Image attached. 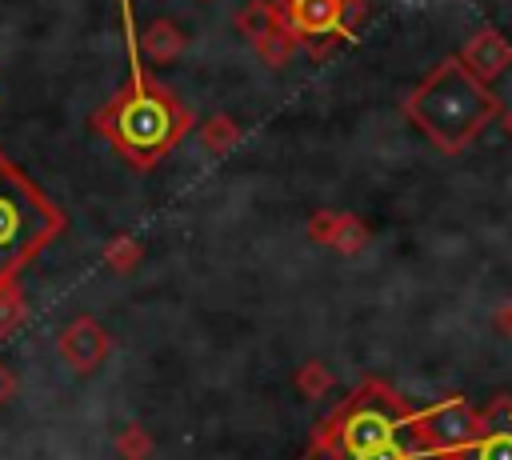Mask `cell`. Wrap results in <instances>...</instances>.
<instances>
[{
	"label": "cell",
	"mask_w": 512,
	"mask_h": 460,
	"mask_svg": "<svg viewBox=\"0 0 512 460\" xmlns=\"http://www.w3.org/2000/svg\"><path fill=\"white\" fill-rule=\"evenodd\" d=\"M304 460H452L428 440L424 408L384 384L364 380L312 428Z\"/></svg>",
	"instance_id": "cell-1"
},
{
	"label": "cell",
	"mask_w": 512,
	"mask_h": 460,
	"mask_svg": "<svg viewBox=\"0 0 512 460\" xmlns=\"http://www.w3.org/2000/svg\"><path fill=\"white\" fill-rule=\"evenodd\" d=\"M120 28H124V48H128V88L108 100L100 112V132L112 140V148L136 164V168H156L192 128L188 108L144 72V52H140V32L132 16V0H120Z\"/></svg>",
	"instance_id": "cell-2"
},
{
	"label": "cell",
	"mask_w": 512,
	"mask_h": 460,
	"mask_svg": "<svg viewBox=\"0 0 512 460\" xmlns=\"http://www.w3.org/2000/svg\"><path fill=\"white\" fill-rule=\"evenodd\" d=\"M404 112L440 152H464L500 116V96L460 56H448L416 84Z\"/></svg>",
	"instance_id": "cell-3"
},
{
	"label": "cell",
	"mask_w": 512,
	"mask_h": 460,
	"mask_svg": "<svg viewBox=\"0 0 512 460\" xmlns=\"http://www.w3.org/2000/svg\"><path fill=\"white\" fill-rule=\"evenodd\" d=\"M64 224V208L0 152V288L16 284V276L64 232Z\"/></svg>",
	"instance_id": "cell-4"
},
{
	"label": "cell",
	"mask_w": 512,
	"mask_h": 460,
	"mask_svg": "<svg viewBox=\"0 0 512 460\" xmlns=\"http://www.w3.org/2000/svg\"><path fill=\"white\" fill-rule=\"evenodd\" d=\"M276 12H280V24L296 40H308L312 48H324L356 24L360 0H280Z\"/></svg>",
	"instance_id": "cell-5"
},
{
	"label": "cell",
	"mask_w": 512,
	"mask_h": 460,
	"mask_svg": "<svg viewBox=\"0 0 512 460\" xmlns=\"http://www.w3.org/2000/svg\"><path fill=\"white\" fill-rule=\"evenodd\" d=\"M452 460H512V404L500 400L476 412V428L452 452Z\"/></svg>",
	"instance_id": "cell-6"
},
{
	"label": "cell",
	"mask_w": 512,
	"mask_h": 460,
	"mask_svg": "<svg viewBox=\"0 0 512 460\" xmlns=\"http://www.w3.org/2000/svg\"><path fill=\"white\" fill-rule=\"evenodd\" d=\"M56 348H60V356H64L76 372H92V368H100L104 356H108V332H104L92 316H76L72 324L60 328Z\"/></svg>",
	"instance_id": "cell-7"
},
{
	"label": "cell",
	"mask_w": 512,
	"mask_h": 460,
	"mask_svg": "<svg viewBox=\"0 0 512 460\" xmlns=\"http://www.w3.org/2000/svg\"><path fill=\"white\" fill-rule=\"evenodd\" d=\"M480 80L484 76H492V72H500L508 60H512V52H508V44H504V36H496V32H480L468 48H464V56H460Z\"/></svg>",
	"instance_id": "cell-8"
},
{
	"label": "cell",
	"mask_w": 512,
	"mask_h": 460,
	"mask_svg": "<svg viewBox=\"0 0 512 460\" xmlns=\"http://www.w3.org/2000/svg\"><path fill=\"white\" fill-rule=\"evenodd\" d=\"M180 48H184V36L172 20H152L144 28V48L140 52H152L156 60H172V56H180Z\"/></svg>",
	"instance_id": "cell-9"
},
{
	"label": "cell",
	"mask_w": 512,
	"mask_h": 460,
	"mask_svg": "<svg viewBox=\"0 0 512 460\" xmlns=\"http://www.w3.org/2000/svg\"><path fill=\"white\" fill-rule=\"evenodd\" d=\"M24 320V296H20V284H4L0 288V332L16 328Z\"/></svg>",
	"instance_id": "cell-10"
},
{
	"label": "cell",
	"mask_w": 512,
	"mask_h": 460,
	"mask_svg": "<svg viewBox=\"0 0 512 460\" xmlns=\"http://www.w3.org/2000/svg\"><path fill=\"white\" fill-rule=\"evenodd\" d=\"M116 448H120L128 460H144V456L152 452V444H148V432H140V428H124V436L116 440Z\"/></svg>",
	"instance_id": "cell-11"
},
{
	"label": "cell",
	"mask_w": 512,
	"mask_h": 460,
	"mask_svg": "<svg viewBox=\"0 0 512 460\" xmlns=\"http://www.w3.org/2000/svg\"><path fill=\"white\" fill-rule=\"evenodd\" d=\"M328 384H332V376L324 372V364H316V360H312V364H304V368H300V388H304L308 396H320Z\"/></svg>",
	"instance_id": "cell-12"
},
{
	"label": "cell",
	"mask_w": 512,
	"mask_h": 460,
	"mask_svg": "<svg viewBox=\"0 0 512 460\" xmlns=\"http://www.w3.org/2000/svg\"><path fill=\"white\" fill-rule=\"evenodd\" d=\"M232 140H236V128H232V120H224V116H220L212 128H204V144H208L212 152H224Z\"/></svg>",
	"instance_id": "cell-13"
},
{
	"label": "cell",
	"mask_w": 512,
	"mask_h": 460,
	"mask_svg": "<svg viewBox=\"0 0 512 460\" xmlns=\"http://www.w3.org/2000/svg\"><path fill=\"white\" fill-rule=\"evenodd\" d=\"M12 392H16V380H12V372H8L4 364H0V404H4V400H8Z\"/></svg>",
	"instance_id": "cell-14"
}]
</instances>
